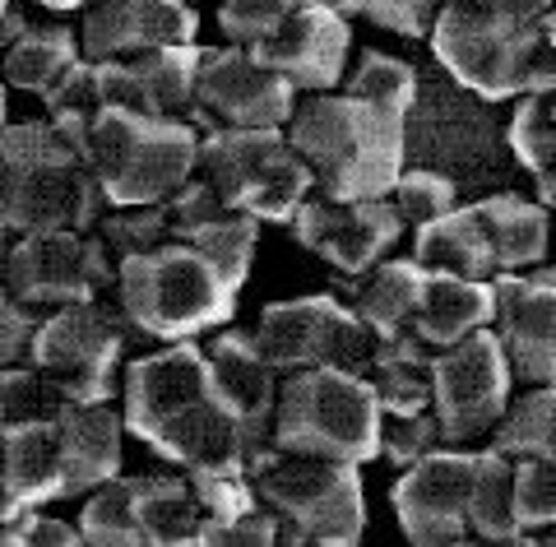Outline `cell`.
I'll use <instances>...</instances> for the list:
<instances>
[{
	"label": "cell",
	"mask_w": 556,
	"mask_h": 547,
	"mask_svg": "<svg viewBox=\"0 0 556 547\" xmlns=\"http://www.w3.org/2000/svg\"><path fill=\"white\" fill-rule=\"evenodd\" d=\"M288 227L306 251H316L320 260L334 264L348 284L362 278L367 270H376V264L394 251V241L404 237V223H399L394 204L386 196L380 200H329L320 190H311Z\"/></svg>",
	"instance_id": "17"
},
{
	"label": "cell",
	"mask_w": 556,
	"mask_h": 547,
	"mask_svg": "<svg viewBox=\"0 0 556 547\" xmlns=\"http://www.w3.org/2000/svg\"><path fill=\"white\" fill-rule=\"evenodd\" d=\"M283 135L329 200H380L408 167V121L353 94L302 98Z\"/></svg>",
	"instance_id": "2"
},
{
	"label": "cell",
	"mask_w": 556,
	"mask_h": 547,
	"mask_svg": "<svg viewBox=\"0 0 556 547\" xmlns=\"http://www.w3.org/2000/svg\"><path fill=\"white\" fill-rule=\"evenodd\" d=\"M108 200L75 139L51 121H5L0 130V223L14 237L93 233Z\"/></svg>",
	"instance_id": "3"
},
{
	"label": "cell",
	"mask_w": 556,
	"mask_h": 547,
	"mask_svg": "<svg viewBox=\"0 0 556 547\" xmlns=\"http://www.w3.org/2000/svg\"><path fill=\"white\" fill-rule=\"evenodd\" d=\"M204 510L186 473H116L79 510L84 547H195Z\"/></svg>",
	"instance_id": "10"
},
{
	"label": "cell",
	"mask_w": 556,
	"mask_h": 547,
	"mask_svg": "<svg viewBox=\"0 0 556 547\" xmlns=\"http://www.w3.org/2000/svg\"><path fill=\"white\" fill-rule=\"evenodd\" d=\"M237 293L241 288L204 251L172 237L144 256L121 260L112 274V311L126 321V330L163 344H181L228 325L237 311Z\"/></svg>",
	"instance_id": "4"
},
{
	"label": "cell",
	"mask_w": 556,
	"mask_h": 547,
	"mask_svg": "<svg viewBox=\"0 0 556 547\" xmlns=\"http://www.w3.org/2000/svg\"><path fill=\"white\" fill-rule=\"evenodd\" d=\"M255 506H265L278 538H343L362 543L367 501H362L357 464L316 460V455L265 450L251 469Z\"/></svg>",
	"instance_id": "8"
},
{
	"label": "cell",
	"mask_w": 556,
	"mask_h": 547,
	"mask_svg": "<svg viewBox=\"0 0 556 547\" xmlns=\"http://www.w3.org/2000/svg\"><path fill=\"white\" fill-rule=\"evenodd\" d=\"M56 440L65 464V497H89L93 487L121 473L126 422L112 403H65L56 413Z\"/></svg>",
	"instance_id": "24"
},
{
	"label": "cell",
	"mask_w": 556,
	"mask_h": 547,
	"mask_svg": "<svg viewBox=\"0 0 556 547\" xmlns=\"http://www.w3.org/2000/svg\"><path fill=\"white\" fill-rule=\"evenodd\" d=\"M269 450L316 455L334 464H371L380 455V403L367 376L306 366L278 381Z\"/></svg>",
	"instance_id": "5"
},
{
	"label": "cell",
	"mask_w": 556,
	"mask_h": 547,
	"mask_svg": "<svg viewBox=\"0 0 556 547\" xmlns=\"http://www.w3.org/2000/svg\"><path fill=\"white\" fill-rule=\"evenodd\" d=\"M84 61L79 33L61 20H24L0 42V84L47 98Z\"/></svg>",
	"instance_id": "25"
},
{
	"label": "cell",
	"mask_w": 556,
	"mask_h": 547,
	"mask_svg": "<svg viewBox=\"0 0 556 547\" xmlns=\"http://www.w3.org/2000/svg\"><path fill=\"white\" fill-rule=\"evenodd\" d=\"M42 102H47V121H51V126L84 149V139H89V130H93V121L108 112V102H102L98 65L93 61H79Z\"/></svg>",
	"instance_id": "36"
},
{
	"label": "cell",
	"mask_w": 556,
	"mask_h": 547,
	"mask_svg": "<svg viewBox=\"0 0 556 547\" xmlns=\"http://www.w3.org/2000/svg\"><path fill=\"white\" fill-rule=\"evenodd\" d=\"M121 399L126 432L186 478H251L269 450L265 436L241 427L208 390L204 348L195 339L130 358L121 372Z\"/></svg>",
	"instance_id": "1"
},
{
	"label": "cell",
	"mask_w": 556,
	"mask_h": 547,
	"mask_svg": "<svg viewBox=\"0 0 556 547\" xmlns=\"http://www.w3.org/2000/svg\"><path fill=\"white\" fill-rule=\"evenodd\" d=\"M478 450L437 446L427 460L404 469L390 506L413 547H455L468 538V492H473Z\"/></svg>",
	"instance_id": "16"
},
{
	"label": "cell",
	"mask_w": 556,
	"mask_h": 547,
	"mask_svg": "<svg viewBox=\"0 0 556 547\" xmlns=\"http://www.w3.org/2000/svg\"><path fill=\"white\" fill-rule=\"evenodd\" d=\"M417 88L422 84H417V70L408 61L386 57V51H362V61H357L343 94H353V98L371 102V108H380V112L408 121L413 102H417Z\"/></svg>",
	"instance_id": "35"
},
{
	"label": "cell",
	"mask_w": 556,
	"mask_h": 547,
	"mask_svg": "<svg viewBox=\"0 0 556 547\" xmlns=\"http://www.w3.org/2000/svg\"><path fill=\"white\" fill-rule=\"evenodd\" d=\"M79 153L89 163L108 209L163 204L195 176L200 130L190 121L102 112Z\"/></svg>",
	"instance_id": "7"
},
{
	"label": "cell",
	"mask_w": 556,
	"mask_h": 547,
	"mask_svg": "<svg viewBox=\"0 0 556 547\" xmlns=\"http://www.w3.org/2000/svg\"><path fill=\"white\" fill-rule=\"evenodd\" d=\"M163 214H167L172 241H186V246H195V251H204L237 288L247 284L251 260H255V241H260V223L251 214L223 204L218 190L208 186L204 176H190L177 196H167Z\"/></svg>",
	"instance_id": "22"
},
{
	"label": "cell",
	"mask_w": 556,
	"mask_h": 547,
	"mask_svg": "<svg viewBox=\"0 0 556 547\" xmlns=\"http://www.w3.org/2000/svg\"><path fill=\"white\" fill-rule=\"evenodd\" d=\"M200 47H159L126 61H98L102 102L108 112H135L159 121H190V88H195Z\"/></svg>",
	"instance_id": "21"
},
{
	"label": "cell",
	"mask_w": 556,
	"mask_h": 547,
	"mask_svg": "<svg viewBox=\"0 0 556 547\" xmlns=\"http://www.w3.org/2000/svg\"><path fill=\"white\" fill-rule=\"evenodd\" d=\"M116 264L102 251L98 233H33L14 237L5 264H0V288L28 311L51 315L61 307L98 302L112 293Z\"/></svg>",
	"instance_id": "13"
},
{
	"label": "cell",
	"mask_w": 556,
	"mask_h": 547,
	"mask_svg": "<svg viewBox=\"0 0 556 547\" xmlns=\"http://www.w3.org/2000/svg\"><path fill=\"white\" fill-rule=\"evenodd\" d=\"M348 47H353V28L343 14L329 10L325 0H306L302 10L288 14L283 28L251 51L260 65L283 75L298 94H334L348 70Z\"/></svg>",
	"instance_id": "20"
},
{
	"label": "cell",
	"mask_w": 556,
	"mask_h": 547,
	"mask_svg": "<svg viewBox=\"0 0 556 547\" xmlns=\"http://www.w3.org/2000/svg\"><path fill=\"white\" fill-rule=\"evenodd\" d=\"M367 385L380 413H422L431 409V348L417 334H399L376 348Z\"/></svg>",
	"instance_id": "31"
},
{
	"label": "cell",
	"mask_w": 556,
	"mask_h": 547,
	"mask_svg": "<svg viewBox=\"0 0 556 547\" xmlns=\"http://www.w3.org/2000/svg\"><path fill=\"white\" fill-rule=\"evenodd\" d=\"M515 464L496 450H478L468 492V538H515Z\"/></svg>",
	"instance_id": "34"
},
{
	"label": "cell",
	"mask_w": 556,
	"mask_h": 547,
	"mask_svg": "<svg viewBox=\"0 0 556 547\" xmlns=\"http://www.w3.org/2000/svg\"><path fill=\"white\" fill-rule=\"evenodd\" d=\"M543 38L556 47V0H552V5H547V14H543Z\"/></svg>",
	"instance_id": "51"
},
{
	"label": "cell",
	"mask_w": 556,
	"mask_h": 547,
	"mask_svg": "<svg viewBox=\"0 0 556 547\" xmlns=\"http://www.w3.org/2000/svg\"><path fill=\"white\" fill-rule=\"evenodd\" d=\"M455 547H533V534H515V538H464Z\"/></svg>",
	"instance_id": "47"
},
{
	"label": "cell",
	"mask_w": 556,
	"mask_h": 547,
	"mask_svg": "<svg viewBox=\"0 0 556 547\" xmlns=\"http://www.w3.org/2000/svg\"><path fill=\"white\" fill-rule=\"evenodd\" d=\"M427 42L450 79L486 102L556 88V47L543 38V28L501 24L464 0H441Z\"/></svg>",
	"instance_id": "6"
},
{
	"label": "cell",
	"mask_w": 556,
	"mask_h": 547,
	"mask_svg": "<svg viewBox=\"0 0 556 547\" xmlns=\"http://www.w3.org/2000/svg\"><path fill=\"white\" fill-rule=\"evenodd\" d=\"M98 241L102 251L112 256V264L130 260V256H144L153 251L159 241H167V214L163 204H139V209H108L98 219Z\"/></svg>",
	"instance_id": "38"
},
{
	"label": "cell",
	"mask_w": 556,
	"mask_h": 547,
	"mask_svg": "<svg viewBox=\"0 0 556 547\" xmlns=\"http://www.w3.org/2000/svg\"><path fill=\"white\" fill-rule=\"evenodd\" d=\"M515 464V524L519 534H543L556 524V464L552 460H510Z\"/></svg>",
	"instance_id": "39"
},
{
	"label": "cell",
	"mask_w": 556,
	"mask_h": 547,
	"mask_svg": "<svg viewBox=\"0 0 556 547\" xmlns=\"http://www.w3.org/2000/svg\"><path fill=\"white\" fill-rule=\"evenodd\" d=\"M510 362L492 330H478L455 348L431 352V418L445 446H473L492 436L510 403Z\"/></svg>",
	"instance_id": "14"
},
{
	"label": "cell",
	"mask_w": 556,
	"mask_h": 547,
	"mask_svg": "<svg viewBox=\"0 0 556 547\" xmlns=\"http://www.w3.org/2000/svg\"><path fill=\"white\" fill-rule=\"evenodd\" d=\"M0 547H28V543H24L20 520H14V524H0Z\"/></svg>",
	"instance_id": "49"
},
{
	"label": "cell",
	"mask_w": 556,
	"mask_h": 547,
	"mask_svg": "<svg viewBox=\"0 0 556 547\" xmlns=\"http://www.w3.org/2000/svg\"><path fill=\"white\" fill-rule=\"evenodd\" d=\"M492 284H468V278H450V274H431L422 278V297L413 311V334L422 339L431 352L455 348L459 339L478 330H492Z\"/></svg>",
	"instance_id": "27"
},
{
	"label": "cell",
	"mask_w": 556,
	"mask_h": 547,
	"mask_svg": "<svg viewBox=\"0 0 556 547\" xmlns=\"http://www.w3.org/2000/svg\"><path fill=\"white\" fill-rule=\"evenodd\" d=\"M28 515V510L20 506V501H14L10 497V487H5V478H0V524H14V520H24Z\"/></svg>",
	"instance_id": "48"
},
{
	"label": "cell",
	"mask_w": 556,
	"mask_h": 547,
	"mask_svg": "<svg viewBox=\"0 0 556 547\" xmlns=\"http://www.w3.org/2000/svg\"><path fill=\"white\" fill-rule=\"evenodd\" d=\"M298 88L247 47H200L195 88H190V126L208 130H283Z\"/></svg>",
	"instance_id": "15"
},
{
	"label": "cell",
	"mask_w": 556,
	"mask_h": 547,
	"mask_svg": "<svg viewBox=\"0 0 556 547\" xmlns=\"http://www.w3.org/2000/svg\"><path fill=\"white\" fill-rule=\"evenodd\" d=\"M473 209L482 219L486 241H492L501 274L533 270L547 256V204L525 200V196H486Z\"/></svg>",
	"instance_id": "30"
},
{
	"label": "cell",
	"mask_w": 556,
	"mask_h": 547,
	"mask_svg": "<svg viewBox=\"0 0 556 547\" xmlns=\"http://www.w3.org/2000/svg\"><path fill=\"white\" fill-rule=\"evenodd\" d=\"M42 10H51V14H70V10H84L89 0H38Z\"/></svg>",
	"instance_id": "50"
},
{
	"label": "cell",
	"mask_w": 556,
	"mask_h": 547,
	"mask_svg": "<svg viewBox=\"0 0 556 547\" xmlns=\"http://www.w3.org/2000/svg\"><path fill=\"white\" fill-rule=\"evenodd\" d=\"M492 334L506 348L510 376L556 385V264L492 278Z\"/></svg>",
	"instance_id": "18"
},
{
	"label": "cell",
	"mask_w": 556,
	"mask_h": 547,
	"mask_svg": "<svg viewBox=\"0 0 556 547\" xmlns=\"http://www.w3.org/2000/svg\"><path fill=\"white\" fill-rule=\"evenodd\" d=\"M10 246H14V233L5 223H0V264H5V256H10Z\"/></svg>",
	"instance_id": "52"
},
{
	"label": "cell",
	"mask_w": 556,
	"mask_h": 547,
	"mask_svg": "<svg viewBox=\"0 0 556 547\" xmlns=\"http://www.w3.org/2000/svg\"><path fill=\"white\" fill-rule=\"evenodd\" d=\"M255 348L265 352L274 372H306V366H329V372L367 376L376 362L380 339L371 325H362L353 307L339 297H288L269 302L251 330Z\"/></svg>",
	"instance_id": "11"
},
{
	"label": "cell",
	"mask_w": 556,
	"mask_h": 547,
	"mask_svg": "<svg viewBox=\"0 0 556 547\" xmlns=\"http://www.w3.org/2000/svg\"><path fill=\"white\" fill-rule=\"evenodd\" d=\"M464 5H473V10L492 14L501 24H515V28H543V14L552 0H464Z\"/></svg>",
	"instance_id": "45"
},
{
	"label": "cell",
	"mask_w": 556,
	"mask_h": 547,
	"mask_svg": "<svg viewBox=\"0 0 556 547\" xmlns=\"http://www.w3.org/2000/svg\"><path fill=\"white\" fill-rule=\"evenodd\" d=\"M422 278L427 270L417 260H380L376 270H367L362 278H353V293H348V307L362 325H371V334L380 344L399 339V334L413 330V311L417 297H422Z\"/></svg>",
	"instance_id": "29"
},
{
	"label": "cell",
	"mask_w": 556,
	"mask_h": 547,
	"mask_svg": "<svg viewBox=\"0 0 556 547\" xmlns=\"http://www.w3.org/2000/svg\"><path fill=\"white\" fill-rule=\"evenodd\" d=\"M413 260L431 274H450V278H468V284H492L501 274L492 241L482 233V219L473 204L450 209L445 219L427 223L413 233Z\"/></svg>",
	"instance_id": "28"
},
{
	"label": "cell",
	"mask_w": 556,
	"mask_h": 547,
	"mask_svg": "<svg viewBox=\"0 0 556 547\" xmlns=\"http://www.w3.org/2000/svg\"><path fill=\"white\" fill-rule=\"evenodd\" d=\"M306 0H223L218 5V28L232 47H260L269 33L283 28L292 10H302Z\"/></svg>",
	"instance_id": "41"
},
{
	"label": "cell",
	"mask_w": 556,
	"mask_h": 547,
	"mask_svg": "<svg viewBox=\"0 0 556 547\" xmlns=\"http://www.w3.org/2000/svg\"><path fill=\"white\" fill-rule=\"evenodd\" d=\"M510 149L538 182V204H556V88L519 102L510 121Z\"/></svg>",
	"instance_id": "33"
},
{
	"label": "cell",
	"mask_w": 556,
	"mask_h": 547,
	"mask_svg": "<svg viewBox=\"0 0 556 547\" xmlns=\"http://www.w3.org/2000/svg\"><path fill=\"white\" fill-rule=\"evenodd\" d=\"M441 0H353L348 14H367L371 24L399 33V38H427L437 24Z\"/></svg>",
	"instance_id": "43"
},
{
	"label": "cell",
	"mask_w": 556,
	"mask_h": 547,
	"mask_svg": "<svg viewBox=\"0 0 556 547\" xmlns=\"http://www.w3.org/2000/svg\"><path fill=\"white\" fill-rule=\"evenodd\" d=\"M121 348H126V321L98 302H79L38 321L28 366L42 372L70 403H112L121 390Z\"/></svg>",
	"instance_id": "12"
},
{
	"label": "cell",
	"mask_w": 556,
	"mask_h": 547,
	"mask_svg": "<svg viewBox=\"0 0 556 547\" xmlns=\"http://www.w3.org/2000/svg\"><path fill=\"white\" fill-rule=\"evenodd\" d=\"M38 321H42L38 311H28L24 302H14V297L0 288V372L28 362V344H33V334H38Z\"/></svg>",
	"instance_id": "44"
},
{
	"label": "cell",
	"mask_w": 556,
	"mask_h": 547,
	"mask_svg": "<svg viewBox=\"0 0 556 547\" xmlns=\"http://www.w3.org/2000/svg\"><path fill=\"white\" fill-rule=\"evenodd\" d=\"M195 547H278V524L265 506H251L228 520H204Z\"/></svg>",
	"instance_id": "42"
},
{
	"label": "cell",
	"mask_w": 556,
	"mask_h": 547,
	"mask_svg": "<svg viewBox=\"0 0 556 547\" xmlns=\"http://www.w3.org/2000/svg\"><path fill=\"white\" fill-rule=\"evenodd\" d=\"M200 14L186 0H89L79 20L84 61H126L159 47H190Z\"/></svg>",
	"instance_id": "19"
},
{
	"label": "cell",
	"mask_w": 556,
	"mask_h": 547,
	"mask_svg": "<svg viewBox=\"0 0 556 547\" xmlns=\"http://www.w3.org/2000/svg\"><path fill=\"white\" fill-rule=\"evenodd\" d=\"M56 413L0 432V478H5L10 497L24 510H38L47 501H65V464H61V440H56Z\"/></svg>",
	"instance_id": "26"
},
{
	"label": "cell",
	"mask_w": 556,
	"mask_h": 547,
	"mask_svg": "<svg viewBox=\"0 0 556 547\" xmlns=\"http://www.w3.org/2000/svg\"><path fill=\"white\" fill-rule=\"evenodd\" d=\"M329 10H339V14H348V5H353V0H325Z\"/></svg>",
	"instance_id": "55"
},
{
	"label": "cell",
	"mask_w": 556,
	"mask_h": 547,
	"mask_svg": "<svg viewBox=\"0 0 556 547\" xmlns=\"http://www.w3.org/2000/svg\"><path fill=\"white\" fill-rule=\"evenodd\" d=\"M441 440V427L431 409L422 413H380V455L376 460H390L394 469H413L417 460H427Z\"/></svg>",
	"instance_id": "40"
},
{
	"label": "cell",
	"mask_w": 556,
	"mask_h": 547,
	"mask_svg": "<svg viewBox=\"0 0 556 547\" xmlns=\"http://www.w3.org/2000/svg\"><path fill=\"white\" fill-rule=\"evenodd\" d=\"M204 366H208V390L228 409L241 427L269 440V418L278 399V372L255 348L251 330H223L214 344H204Z\"/></svg>",
	"instance_id": "23"
},
{
	"label": "cell",
	"mask_w": 556,
	"mask_h": 547,
	"mask_svg": "<svg viewBox=\"0 0 556 547\" xmlns=\"http://www.w3.org/2000/svg\"><path fill=\"white\" fill-rule=\"evenodd\" d=\"M14 10V0H0V24H5V14Z\"/></svg>",
	"instance_id": "56"
},
{
	"label": "cell",
	"mask_w": 556,
	"mask_h": 547,
	"mask_svg": "<svg viewBox=\"0 0 556 547\" xmlns=\"http://www.w3.org/2000/svg\"><path fill=\"white\" fill-rule=\"evenodd\" d=\"M492 450L506 460H552L556 464V385H533L525 399L506 403Z\"/></svg>",
	"instance_id": "32"
},
{
	"label": "cell",
	"mask_w": 556,
	"mask_h": 547,
	"mask_svg": "<svg viewBox=\"0 0 556 547\" xmlns=\"http://www.w3.org/2000/svg\"><path fill=\"white\" fill-rule=\"evenodd\" d=\"M195 176L218 190L223 204L255 223H292L298 204L316 190L311 167L292 153L283 130H208L200 135Z\"/></svg>",
	"instance_id": "9"
},
{
	"label": "cell",
	"mask_w": 556,
	"mask_h": 547,
	"mask_svg": "<svg viewBox=\"0 0 556 547\" xmlns=\"http://www.w3.org/2000/svg\"><path fill=\"white\" fill-rule=\"evenodd\" d=\"M386 200L394 204L399 223L417 233V227L445 219L450 209H459V186L450 182L445 172H437V167H404Z\"/></svg>",
	"instance_id": "37"
},
{
	"label": "cell",
	"mask_w": 556,
	"mask_h": 547,
	"mask_svg": "<svg viewBox=\"0 0 556 547\" xmlns=\"http://www.w3.org/2000/svg\"><path fill=\"white\" fill-rule=\"evenodd\" d=\"M533 547H556V524L543 529V534H533Z\"/></svg>",
	"instance_id": "53"
},
{
	"label": "cell",
	"mask_w": 556,
	"mask_h": 547,
	"mask_svg": "<svg viewBox=\"0 0 556 547\" xmlns=\"http://www.w3.org/2000/svg\"><path fill=\"white\" fill-rule=\"evenodd\" d=\"M5 121H10V112H5V84H0V130H5Z\"/></svg>",
	"instance_id": "54"
},
{
	"label": "cell",
	"mask_w": 556,
	"mask_h": 547,
	"mask_svg": "<svg viewBox=\"0 0 556 547\" xmlns=\"http://www.w3.org/2000/svg\"><path fill=\"white\" fill-rule=\"evenodd\" d=\"M20 529H24V543H28V547H84V538H79L75 524L38 515V510H28V515L20 520Z\"/></svg>",
	"instance_id": "46"
}]
</instances>
